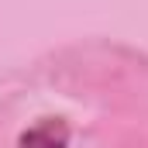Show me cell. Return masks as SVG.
I'll use <instances>...</instances> for the list:
<instances>
[{
    "mask_svg": "<svg viewBox=\"0 0 148 148\" xmlns=\"http://www.w3.org/2000/svg\"><path fill=\"white\" fill-rule=\"evenodd\" d=\"M17 148H69V124L62 117H45L35 127L21 131Z\"/></svg>",
    "mask_w": 148,
    "mask_h": 148,
    "instance_id": "1",
    "label": "cell"
}]
</instances>
